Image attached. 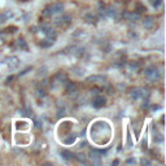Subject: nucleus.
<instances>
[{"instance_id":"22","label":"nucleus","mask_w":166,"mask_h":166,"mask_svg":"<svg viewBox=\"0 0 166 166\" xmlns=\"http://www.w3.org/2000/svg\"><path fill=\"white\" fill-rule=\"evenodd\" d=\"M7 15H0V24H3V22L7 21Z\"/></svg>"},{"instance_id":"1","label":"nucleus","mask_w":166,"mask_h":166,"mask_svg":"<svg viewBox=\"0 0 166 166\" xmlns=\"http://www.w3.org/2000/svg\"><path fill=\"white\" fill-rule=\"evenodd\" d=\"M144 75L149 82H156L160 79L161 73H160V70L156 68V66H148V68L144 70Z\"/></svg>"},{"instance_id":"12","label":"nucleus","mask_w":166,"mask_h":166,"mask_svg":"<svg viewBox=\"0 0 166 166\" xmlns=\"http://www.w3.org/2000/svg\"><path fill=\"white\" fill-rule=\"evenodd\" d=\"M7 61H8V65H9L12 69L17 68V66H18V62H20V61H18L17 57H15V56H13V57H9V59H8Z\"/></svg>"},{"instance_id":"6","label":"nucleus","mask_w":166,"mask_h":166,"mask_svg":"<svg viewBox=\"0 0 166 166\" xmlns=\"http://www.w3.org/2000/svg\"><path fill=\"white\" fill-rule=\"evenodd\" d=\"M70 20H71V17L69 15H64L62 17L56 20V25H59V26H65V25H68L69 22H70Z\"/></svg>"},{"instance_id":"14","label":"nucleus","mask_w":166,"mask_h":166,"mask_svg":"<svg viewBox=\"0 0 166 166\" xmlns=\"http://www.w3.org/2000/svg\"><path fill=\"white\" fill-rule=\"evenodd\" d=\"M52 44H53V40L52 39H44V40H40V43H39V46L40 47H43V48H48V47H51Z\"/></svg>"},{"instance_id":"2","label":"nucleus","mask_w":166,"mask_h":166,"mask_svg":"<svg viewBox=\"0 0 166 166\" xmlns=\"http://www.w3.org/2000/svg\"><path fill=\"white\" fill-rule=\"evenodd\" d=\"M147 95H148V90L143 87H132L130 90V96L132 100H139L142 98H145Z\"/></svg>"},{"instance_id":"4","label":"nucleus","mask_w":166,"mask_h":166,"mask_svg":"<svg viewBox=\"0 0 166 166\" xmlns=\"http://www.w3.org/2000/svg\"><path fill=\"white\" fill-rule=\"evenodd\" d=\"M122 17L124 20L130 21V22H135V21H139L140 18V13L138 12H130V10H124L122 13Z\"/></svg>"},{"instance_id":"23","label":"nucleus","mask_w":166,"mask_h":166,"mask_svg":"<svg viewBox=\"0 0 166 166\" xmlns=\"http://www.w3.org/2000/svg\"><path fill=\"white\" fill-rule=\"evenodd\" d=\"M38 96H42V98H44V96H46V92H44V90H38Z\"/></svg>"},{"instance_id":"7","label":"nucleus","mask_w":166,"mask_h":166,"mask_svg":"<svg viewBox=\"0 0 166 166\" xmlns=\"http://www.w3.org/2000/svg\"><path fill=\"white\" fill-rule=\"evenodd\" d=\"M143 26H144L145 29H148V30L153 29V26H154V20H153V17H151V16L145 17L144 21H143Z\"/></svg>"},{"instance_id":"11","label":"nucleus","mask_w":166,"mask_h":166,"mask_svg":"<svg viewBox=\"0 0 166 166\" xmlns=\"http://www.w3.org/2000/svg\"><path fill=\"white\" fill-rule=\"evenodd\" d=\"M107 15L112 18H118V12L114 7H108L107 8Z\"/></svg>"},{"instance_id":"16","label":"nucleus","mask_w":166,"mask_h":166,"mask_svg":"<svg viewBox=\"0 0 166 166\" xmlns=\"http://www.w3.org/2000/svg\"><path fill=\"white\" fill-rule=\"evenodd\" d=\"M74 158L77 160L78 162H81V164H83V162H86L87 160H86V156L83 153H78V154H74Z\"/></svg>"},{"instance_id":"10","label":"nucleus","mask_w":166,"mask_h":166,"mask_svg":"<svg viewBox=\"0 0 166 166\" xmlns=\"http://www.w3.org/2000/svg\"><path fill=\"white\" fill-rule=\"evenodd\" d=\"M64 9V5L61 3H55V4L51 5V10H52V15H56V13H60L62 12Z\"/></svg>"},{"instance_id":"21","label":"nucleus","mask_w":166,"mask_h":166,"mask_svg":"<svg viewBox=\"0 0 166 166\" xmlns=\"http://www.w3.org/2000/svg\"><path fill=\"white\" fill-rule=\"evenodd\" d=\"M130 66H131V68L132 69H135V70H138V69H139V64H138V62H130Z\"/></svg>"},{"instance_id":"19","label":"nucleus","mask_w":166,"mask_h":166,"mask_svg":"<svg viewBox=\"0 0 166 166\" xmlns=\"http://www.w3.org/2000/svg\"><path fill=\"white\" fill-rule=\"evenodd\" d=\"M43 15L44 16H52V10H51V5H48V7L44 9V12H43Z\"/></svg>"},{"instance_id":"17","label":"nucleus","mask_w":166,"mask_h":166,"mask_svg":"<svg viewBox=\"0 0 166 166\" xmlns=\"http://www.w3.org/2000/svg\"><path fill=\"white\" fill-rule=\"evenodd\" d=\"M18 47H20L21 49H24V51H27V44H26V42H25L24 38H20V39H18Z\"/></svg>"},{"instance_id":"5","label":"nucleus","mask_w":166,"mask_h":166,"mask_svg":"<svg viewBox=\"0 0 166 166\" xmlns=\"http://www.w3.org/2000/svg\"><path fill=\"white\" fill-rule=\"evenodd\" d=\"M105 103H107V100H105V98L104 96H101V95H96L95 98H93V100H92V105H93V108H103Z\"/></svg>"},{"instance_id":"24","label":"nucleus","mask_w":166,"mask_h":166,"mask_svg":"<svg viewBox=\"0 0 166 166\" xmlns=\"http://www.w3.org/2000/svg\"><path fill=\"white\" fill-rule=\"evenodd\" d=\"M140 162H142L143 165H151V161H149V160H145V158H143Z\"/></svg>"},{"instance_id":"15","label":"nucleus","mask_w":166,"mask_h":166,"mask_svg":"<svg viewBox=\"0 0 166 166\" xmlns=\"http://www.w3.org/2000/svg\"><path fill=\"white\" fill-rule=\"evenodd\" d=\"M77 140V135H70V136L69 138H66V139H64V143H65V144H73L74 142H75Z\"/></svg>"},{"instance_id":"25","label":"nucleus","mask_w":166,"mask_h":166,"mask_svg":"<svg viewBox=\"0 0 166 166\" xmlns=\"http://www.w3.org/2000/svg\"><path fill=\"white\" fill-rule=\"evenodd\" d=\"M127 164H135V160H127Z\"/></svg>"},{"instance_id":"8","label":"nucleus","mask_w":166,"mask_h":166,"mask_svg":"<svg viewBox=\"0 0 166 166\" xmlns=\"http://www.w3.org/2000/svg\"><path fill=\"white\" fill-rule=\"evenodd\" d=\"M60 154H61L62 158H65L66 161H70V160L74 158V153L70 151H68V149H62L61 152H60Z\"/></svg>"},{"instance_id":"9","label":"nucleus","mask_w":166,"mask_h":166,"mask_svg":"<svg viewBox=\"0 0 166 166\" xmlns=\"http://www.w3.org/2000/svg\"><path fill=\"white\" fill-rule=\"evenodd\" d=\"M87 82H93V83H104L105 77L103 75H91L87 78Z\"/></svg>"},{"instance_id":"13","label":"nucleus","mask_w":166,"mask_h":166,"mask_svg":"<svg viewBox=\"0 0 166 166\" xmlns=\"http://www.w3.org/2000/svg\"><path fill=\"white\" fill-rule=\"evenodd\" d=\"M65 90H66V92H68V93L75 92V84L71 83V82H66L65 83Z\"/></svg>"},{"instance_id":"18","label":"nucleus","mask_w":166,"mask_h":166,"mask_svg":"<svg viewBox=\"0 0 166 166\" xmlns=\"http://www.w3.org/2000/svg\"><path fill=\"white\" fill-rule=\"evenodd\" d=\"M151 4L153 5L154 8H158L160 5L162 4V0H151Z\"/></svg>"},{"instance_id":"3","label":"nucleus","mask_w":166,"mask_h":166,"mask_svg":"<svg viewBox=\"0 0 166 166\" xmlns=\"http://www.w3.org/2000/svg\"><path fill=\"white\" fill-rule=\"evenodd\" d=\"M40 29H42V31H43L44 34H46L47 37L49 38V39L55 40V39L57 38V33L55 31V29H52V27L49 26V25H47V24H42Z\"/></svg>"},{"instance_id":"20","label":"nucleus","mask_w":166,"mask_h":166,"mask_svg":"<svg viewBox=\"0 0 166 166\" xmlns=\"http://www.w3.org/2000/svg\"><path fill=\"white\" fill-rule=\"evenodd\" d=\"M136 7H138V13H142V12H144L145 10V7H143L142 4H139V3L136 4Z\"/></svg>"}]
</instances>
